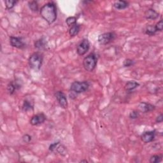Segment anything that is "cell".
Wrapping results in <instances>:
<instances>
[{
  "mask_svg": "<svg viewBox=\"0 0 163 163\" xmlns=\"http://www.w3.org/2000/svg\"><path fill=\"white\" fill-rule=\"evenodd\" d=\"M41 17L49 24L54 23L57 17V7L54 2H49L44 5L40 10Z\"/></svg>",
  "mask_w": 163,
  "mask_h": 163,
  "instance_id": "obj_1",
  "label": "cell"
},
{
  "mask_svg": "<svg viewBox=\"0 0 163 163\" xmlns=\"http://www.w3.org/2000/svg\"><path fill=\"white\" fill-rule=\"evenodd\" d=\"M43 61V54L40 52L32 54L28 59V63L30 68L35 70L38 71L41 69Z\"/></svg>",
  "mask_w": 163,
  "mask_h": 163,
  "instance_id": "obj_2",
  "label": "cell"
},
{
  "mask_svg": "<svg viewBox=\"0 0 163 163\" xmlns=\"http://www.w3.org/2000/svg\"><path fill=\"white\" fill-rule=\"evenodd\" d=\"M98 58L94 53H91L86 56L83 60V66L89 72H92L96 67Z\"/></svg>",
  "mask_w": 163,
  "mask_h": 163,
  "instance_id": "obj_3",
  "label": "cell"
},
{
  "mask_svg": "<svg viewBox=\"0 0 163 163\" xmlns=\"http://www.w3.org/2000/svg\"><path fill=\"white\" fill-rule=\"evenodd\" d=\"M90 87V84L87 81L79 82L76 81L71 84L70 91L77 94H80L86 92Z\"/></svg>",
  "mask_w": 163,
  "mask_h": 163,
  "instance_id": "obj_4",
  "label": "cell"
},
{
  "mask_svg": "<svg viewBox=\"0 0 163 163\" xmlns=\"http://www.w3.org/2000/svg\"><path fill=\"white\" fill-rule=\"evenodd\" d=\"M117 35L114 32H107L99 35L98 41L101 46H106L115 40Z\"/></svg>",
  "mask_w": 163,
  "mask_h": 163,
  "instance_id": "obj_5",
  "label": "cell"
},
{
  "mask_svg": "<svg viewBox=\"0 0 163 163\" xmlns=\"http://www.w3.org/2000/svg\"><path fill=\"white\" fill-rule=\"evenodd\" d=\"M49 151L57 154L65 156L68 154L66 147L61 142L57 141L52 143L49 146Z\"/></svg>",
  "mask_w": 163,
  "mask_h": 163,
  "instance_id": "obj_6",
  "label": "cell"
},
{
  "mask_svg": "<svg viewBox=\"0 0 163 163\" xmlns=\"http://www.w3.org/2000/svg\"><path fill=\"white\" fill-rule=\"evenodd\" d=\"M90 49V43L87 39L85 38L79 44L77 48V52L79 55H85Z\"/></svg>",
  "mask_w": 163,
  "mask_h": 163,
  "instance_id": "obj_7",
  "label": "cell"
},
{
  "mask_svg": "<svg viewBox=\"0 0 163 163\" xmlns=\"http://www.w3.org/2000/svg\"><path fill=\"white\" fill-rule=\"evenodd\" d=\"M10 44L12 47L19 49H23L26 47V43L21 37L10 36Z\"/></svg>",
  "mask_w": 163,
  "mask_h": 163,
  "instance_id": "obj_8",
  "label": "cell"
},
{
  "mask_svg": "<svg viewBox=\"0 0 163 163\" xmlns=\"http://www.w3.org/2000/svg\"><path fill=\"white\" fill-rule=\"evenodd\" d=\"M55 96L60 107L64 109H66L68 105L66 94L63 91H57L55 93Z\"/></svg>",
  "mask_w": 163,
  "mask_h": 163,
  "instance_id": "obj_9",
  "label": "cell"
},
{
  "mask_svg": "<svg viewBox=\"0 0 163 163\" xmlns=\"http://www.w3.org/2000/svg\"><path fill=\"white\" fill-rule=\"evenodd\" d=\"M21 86L22 85L21 84V82L17 80H16L15 81H12L7 85V92L9 94L12 95L17 91L19 90L21 88Z\"/></svg>",
  "mask_w": 163,
  "mask_h": 163,
  "instance_id": "obj_10",
  "label": "cell"
},
{
  "mask_svg": "<svg viewBox=\"0 0 163 163\" xmlns=\"http://www.w3.org/2000/svg\"><path fill=\"white\" fill-rule=\"evenodd\" d=\"M46 120V116L45 114L43 113H38L36 115H33L31 120H30V124L32 126H38L41 124H43Z\"/></svg>",
  "mask_w": 163,
  "mask_h": 163,
  "instance_id": "obj_11",
  "label": "cell"
},
{
  "mask_svg": "<svg viewBox=\"0 0 163 163\" xmlns=\"http://www.w3.org/2000/svg\"><path fill=\"white\" fill-rule=\"evenodd\" d=\"M156 137L155 131H149L144 132L141 135V140L145 143H148L152 142Z\"/></svg>",
  "mask_w": 163,
  "mask_h": 163,
  "instance_id": "obj_12",
  "label": "cell"
},
{
  "mask_svg": "<svg viewBox=\"0 0 163 163\" xmlns=\"http://www.w3.org/2000/svg\"><path fill=\"white\" fill-rule=\"evenodd\" d=\"M156 107L149 103H145L141 102L138 105V110L142 113H148L154 110Z\"/></svg>",
  "mask_w": 163,
  "mask_h": 163,
  "instance_id": "obj_13",
  "label": "cell"
},
{
  "mask_svg": "<svg viewBox=\"0 0 163 163\" xmlns=\"http://www.w3.org/2000/svg\"><path fill=\"white\" fill-rule=\"evenodd\" d=\"M159 16V13L152 8L148 9L145 12V17L149 20H156Z\"/></svg>",
  "mask_w": 163,
  "mask_h": 163,
  "instance_id": "obj_14",
  "label": "cell"
},
{
  "mask_svg": "<svg viewBox=\"0 0 163 163\" xmlns=\"http://www.w3.org/2000/svg\"><path fill=\"white\" fill-rule=\"evenodd\" d=\"M47 46V43L45 38H41L35 42V47L39 50H45Z\"/></svg>",
  "mask_w": 163,
  "mask_h": 163,
  "instance_id": "obj_15",
  "label": "cell"
},
{
  "mask_svg": "<svg viewBox=\"0 0 163 163\" xmlns=\"http://www.w3.org/2000/svg\"><path fill=\"white\" fill-rule=\"evenodd\" d=\"M140 86V84L135 80L128 81L125 85V90L127 91H132Z\"/></svg>",
  "mask_w": 163,
  "mask_h": 163,
  "instance_id": "obj_16",
  "label": "cell"
},
{
  "mask_svg": "<svg viewBox=\"0 0 163 163\" xmlns=\"http://www.w3.org/2000/svg\"><path fill=\"white\" fill-rule=\"evenodd\" d=\"M34 108V103L31 100L26 99L24 101L22 109L24 112H28L29 110H32Z\"/></svg>",
  "mask_w": 163,
  "mask_h": 163,
  "instance_id": "obj_17",
  "label": "cell"
},
{
  "mask_svg": "<svg viewBox=\"0 0 163 163\" xmlns=\"http://www.w3.org/2000/svg\"><path fill=\"white\" fill-rule=\"evenodd\" d=\"M129 2L126 1H117L113 3V7L117 10H124L129 7Z\"/></svg>",
  "mask_w": 163,
  "mask_h": 163,
  "instance_id": "obj_18",
  "label": "cell"
},
{
  "mask_svg": "<svg viewBox=\"0 0 163 163\" xmlns=\"http://www.w3.org/2000/svg\"><path fill=\"white\" fill-rule=\"evenodd\" d=\"M80 30V25L79 24H76L71 26L69 30V35L70 36L73 37L77 36Z\"/></svg>",
  "mask_w": 163,
  "mask_h": 163,
  "instance_id": "obj_19",
  "label": "cell"
},
{
  "mask_svg": "<svg viewBox=\"0 0 163 163\" xmlns=\"http://www.w3.org/2000/svg\"><path fill=\"white\" fill-rule=\"evenodd\" d=\"M157 30L156 29L155 27V26H153V25H149L148 26L146 27V29H145V34L149 35L150 36H154L157 33Z\"/></svg>",
  "mask_w": 163,
  "mask_h": 163,
  "instance_id": "obj_20",
  "label": "cell"
},
{
  "mask_svg": "<svg viewBox=\"0 0 163 163\" xmlns=\"http://www.w3.org/2000/svg\"><path fill=\"white\" fill-rule=\"evenodd\" d=\"M28 6L29 9H30L33 12H37L39 10L38 2L36 1H31L28 3Z\"/></svg>",
  "mask_w": 163,
  "mask_h": 163,
  "instance_id": "obj_21",
  "label": "cell"
},
{
  "mask_svg": "<svg viewBox=\"0 0 163 163\" xmlns=\"http://www.w3.org/2000/svg\"><path fill=\"white\" fill-rule=\"evenodd\" d=\"M18 3V1H14V0H6L5 2V6L7 9L11 10L12 9L16 4Z\"/></svg>",
  "mask_w": 163,
  "mask_h": 163,
  "instance_id": "obj_22",
  "label": "cell"
},
{
  "mask_svg": "<svg viewBox=\"0 0 163 163\" xmlns=\"http://www.w3.org/2000/svg\"><path fill=\"white\" fill-rule=\"evenodd\" d=\"M162 155H154L151 157L149 161L151 163H158L162 161Z\"/></svg>",
  "mask_w": 163,
  "mask_h": 163,
  "instance_id": "obj_23",
  "label": "cell"
},
{
  "mask_svg": "<svg viewBox=\"0 0 163 163\" xmlns=\"http://www.w3.org/2000/svg\"><path fill=\"white\" fill-rule=\"evenodd\" d=\"M77 19L76 17H69L66 19V22L69 27H71L77 24Z\"/></svg>",
  "mask_w": 163,
  "mask_h": 163,
  "instance_id": "obj_24",
  "label": "cell"
},
{
  "mask_svg": "<svg viewBox=\"0 0 163 163\" xmlns=\"http://www.w3.org/2000/svg\"><path fill=\"white\" fill-rule=\"evenodd\" d=\"M134 65H135V61L131 59H126L123 62V66L124 67L126 68L132 66Z\"/></svg>",
  "mask_w": 163,
  "mask_h": 163,
  "instance_id": "obj_25",
  "label": "cell"
},
{
  "mask_svg": "<svg viewBox=\"0 0 163 163\" xmlns=\"http://www.w3.org/2000/svg\"><path fill=\"white\" fill-rule=\"evenodd\" d=\"M140 117V112L138 110H133L130 112L129 115V117L131 118V119H137Z\"/></svg>",
  "mask_w": 163,
  "mask_h": 163,
  "instance_id": "obj_26",
  "label": "cell"
},
{
  "mask_svg": "<svg viewBox=\"0 0 163 163\" xmlns=\"http://www.w3.org/2000/svg\"><path fill=\"white\" fill-rule=\"evenodd\" d=\"M157 31H162L163 29V21L161 19L160 20L155 26Z\"/></svg>",
  "mask_w": 163,
  "mask_h": 163,
  "instance_id": "obj_27",
  "label": "cell"
},
{
  "mask_svg": "<svg viewBox=\"0 0 163 163\" xmlns=\"http://www.w3.org/2000/svg\"><path fill=\"white\" fill-rule=\"evenodd\" d=\"M32 140V137L31 136H30L28 134H26L24 135L23 137H22V141L24 142V143H30L31 141Z\"/></svg>",
  "mask_w": 163,
  "mask_h": 163,
  "instance_id": "obj_28",
  "label": "cell"
},
{
  "mask_svg": "<svg viewBox=\"0 0 163 163\" xmlns=\"http://www.w3.org/2000/svg\"><path fill=\"white\" fill-rule=\"evenodd\" d=\"M163 121V115L162 113H161L159 115H158L156 117V122L157 123H161Z\"/></svg>",
  "mask_w": 163,
  "mask_h": 163,
  "instance_id": "obj_29",
  "label": "cell"
},
{
  "mask_svg": "<svg viewBox=\"0 0 163 163\" xmlns=\"http://www.w3.org/2000/svg\"><path fill=\"white\" fill-rule=\"evenodd\" d=\"M80 162H88V161H87V160H82V161H80Z\"/></svg>",
  "mask_w": 163,
  "mask_h": 163,
  "instance_id": "obj_30",
  "label": "cell"
}]
</instances>
